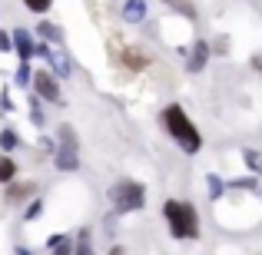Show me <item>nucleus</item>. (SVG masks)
I'll return each mask as SVG.
<instances>
[{"mask_svg":"<svg viewBox=\"0 0 262 255\" xmlns=\"http://www.w3.org/2000/svg\"><path fill=\"white\" fill-rule=\"evenodd\" d=\"M160 123H163V129H166L169 140H173L176 146L183 149V156H196L199 149H203V133L196 129L192 116L186 113L179 103H169V106H163Z\"/></svg>","mask_w":262,"mask_h":255,"instance_id":"nucleus-1","label":"nucleus"},{"mask_svg":"<svg viewBox=\"0 0 262 255\" xmlns=\"http://www.w3.org/2000/svg\"><path fill=\"white\" fill-rule=\"evenodd\" d=\"M163 216H166V225H169V236L179 239V242H192L199 239V212L192 202L186 199H166L163 202Z\"/></svg>","mask_w":262,"mask_h":255,"instance_id":"nucleus-2","label":"nucleus"},{"mask_svg":"<svg viewBox=\"0 0 262 255\" xmlns=\"http://www.w3.org/2000/svg\"><path fill=\"white\" fill-rule=\"evenodd\" d=\"M57 146H53V166L60 172H77L80 169V136L73 123H63L57 129Z\"/></svg>","mask_w":262,"mask_h":255,"instance_id":"nucleus-3","label":"nucleus"},{"mask_svg":"<svg viewBox=\"0 0 262 255\" xmlns=\"http://www.w3.org/2000/svg\"><path fill=\"white\" fill-rule=\"evenodd\" d=\"M110 205H113L120 216L126 212H140L146 205V186L140 179H116L110 186Z\"/></svg>","mask_w":262,"mask_h":255,"instance_id":"nucleus-4","label":"nucleus"},{"mask_svg":"<svg viewBox=\"0 0 262 255\" xmlns=\"http://www.w3.org/2000/svg\"><path fill=\"white\" fill-rule=\"evenodd\" d=\"M33 53H37V57L43 60V63H47V70H50L57 80L73 77V60H70V53H67L60 43H43V40H40V43L33 47Z\"/></svg>","mask_w":262,"mask_h":255,"instance_id":"nucleus-5","label":"nucleus"},{"mask_svg":"<svg viewBox=\"0 0 262 255\" xmlns=\"http://www.w3.org/2000/svg\"><path fill=\"white\" fill-rule=\"evenodd\" d=\"M30 86H33V96H37L40 103H53V106H67L63 103V93H60V80L53 77L50 70H33V80H30Z\"/></svg>","mask_w":262,"mask_h":255,"instance_id":"nucleus-6","label":"nucleus"},{"mask_svg":"<svg viewBox=\"0 0 262 255\" xmlns=\"http://www.w3.org/2000/svg\"><path fill=\"white\" fill-rule=\"evenodd\" d=\"M206 63H209V40H196V43L186 50V73H203Z\"/></svg>","mask_w":262,"mask_h":255,"instance_id":"nucleus-7","label":"nucleus"},{"mask_svg":"<svg viewBox=\"0 0 262 255\" xmlns=\"http://www.w3.org/2000/svg\"><path fill=\"white\" fill-rule=\"evenodd\" d=\"M10 43H13V53L20 57V63H30L37 53H33V47H37V40H33L30 30H24V27H17V30L10 33Z\"/></svg>","mask_w":262,"mask_h":255,"instance_id":"nucleus-8","label":"nucleus"},{"mask_svg":"<svg viewBox=\"0 0 262 255\" xmlns=\"http://www.w3.org/2000/svg\"><path fill=\"white\" fill-rule=\"evenodd\" d=\"M4 189H7V202L10 205H27L33 196H37V182H17V179H13V182H7Z\"/></svg>","mask_w":262,"mask_h":255,"instance_id":"nucleus-9","label":"nucleus"},{"mask_svg":"<svg viewBox=\"0 0 262 255\" xmlns=\"http://www.w3.org/2000/svg\"><path fill=\"white\" fill-rule=\"evenodd\" d=\"M120 13H123L126 24H143L146 20V0H126Z\"/></svg>","mask_w":262,"mask_h":255,"instance_id":"nucleus-10","label":"nucleus"},{"mask_svg":"<svg viewBox=\"0 0 262 255\" xmlns=\"http://www.w3.org/2000/svg\"><path fill=\"white\" fill-rule=\"evenodd\" d=\"M17 149H20V133L13 126H4L0 129V153L10 156V153H17Z\"/></svg>","mask_w":262,"mask_h":255,"instance_id":"nucleus-11","label":"nucleus"},{"mask_svg":"<svg viewBox=\"0 0 262 255\" xmlns=\"http://www.w3.org/2000/svg\"><path fill=\"white\" fill-rule=\"evenodd\" d=\"M226 192V179L219 176V172H209L206 176V196H209V202H219Z\"/></svg>","mask_w":262,"mask_h":255,"instance_id":"nucleus-12","label":"nucleus"},{"mask_svg":"<svg viewBox=\"0 0 262 255\" xmlns=\"http://www.w3.org/2000/svg\"><path fill=\"white\" fill-rule=\"evenodd\" d=\"M17 172H20V166L13 163V156H4V153H0V186L13 182V179H17Z\"/></svg>","mask_w":262,"mask_h":255,"instance_id":"nucleus-13","label":"nucleus"},{"mask_svg":"<svg viewBox=\"0 0 262 255\" xmlns=\"http://www.w3.org/2000/svg\"><path fill=\"white\" fill-rule=\"evenodd\" d=\"M37 33L43 37V43H63V33H60V27H53L50 20L37 24Z\"/></svg>","mask_w":262,"mask_h":255,"instance_id":"nucleus-14","label":"nucleus"},{"mask_svg":"<svg viewBox=\"0 0 262 255\" xmlns=\"http://www.w3.org/2000/svg\"><path fill=\"white\" fill-rule=\"evenodd\" d=\"M73 255H96L93 245H90V229L77 232V239H73Z\"/></svg>","mask_w":262,"mask_h":255,"instance_id":"nucleus-15","label":"nucleus"},{"mask_svg":"<svg viewBox=\"0 0 262 255\" xmlns=\"http://www.w3.org/2000/svg\"><path fill=\"white\" fill-rule=\"evenodd\" d=\"M226 186H229V189H243V192H259V179L256 176H236Z\"/></svg>","mask_w":262,"mask_h":255,"instance_id":"nucleus-16","label":"nucleus"},{"mask_svg":"<svg viewBox=\"0 0 262 255\" xmlns=\"http://www.w3.org/2000/svg\"><path fill=\"white\" fill-rule=\"evenodd\" d=\"M30 123L37 129H43L47 126V116H43V103L37 100V96H30Z\"/></svg>","mask_w":262,"mask_h":255,"instance_id":"nucleus-17","label":"nucleus"},{"mask_svg":"<svg viewBox=\"0 0 262 255\" xmlns=\"http://www.w3.org/2000/svg\"><path fill=\"white\" fill-rule=\"evenodd\" d=\"M40 216H43V199L33 196L30 202L24 205V222H33V219H40Z\"/></svg>","mask_w":262,"mask_h":255,"instance_id":"nucleus-18","label":"nucleus"},{"mask_svg":"<svg viewBox=\"0 0 262 255\" xmlns=\"http://www.w3.org/2000/svg\"><path fill=\"white\" fill-rule=\"evenodd\" d=\"M30 80H33V70H30V63H20L17 66V73H13V86H30Z\"/></svg>","mask_w":262,"mask_h":255,"instance_id":"nucleus-19","label":"nucleus"},{"mask_svg":"<svg viewBox=\"0 0 262 255\" xmlns=\"http://www.w3.org/2000/svg\"><path fill=\"white\" fill-rule=\"evenodd\" d=\"M20 4H24V7H27L30 13H37V17H43V13H47V10L53 7V0H20Z\"/></svg>","mask_w":262,"mask_h":255,"instance_id":"nucleus-20","label":"nucleus"},{"mask_svg":"<svg viewBox=\"0 0 262 255\" xmlns=\"http://www.w3.org/2000/svg\"><path fill=\"white\" fill-rule=\"evenodd\" d=\"M123 63H126L129 70H143V66L149 63V57H140L136 50H126V57H123Z\"/></svg>","mask_w":262,"mask_h":255,"instance_id":"nucleus-21","label":"nucleus"},{"mask_svg":"<svg viewBox=\"0 0 262 255\" xmlns=\"http://www.w3.org/2000/svg\"><path fill=\"white\" fill-rule=\"evenodd\" d=\"M243 159H246V166H249L252 172H259V166H262V156L256 153V149H246V153H243Z\"/></svg>","mask_w":262,"mask_h":255,"instance_id":"nucleus-22","label":"nucleus"},{"mask_svg":"<svg viewBox=\"0 0 262 255\" xmlns=\"http://www.w3.org/2000/svg\"><path fill=\"white\" fill-rule=\"evenodd\" d=\"M53 255H73V239L70 236H67L63 239V242H60V245H53V249H50Z\"/></svg>","mask_w":262,"mask_h":255,"instance_id":"nucleus-23","label":"nucleus"},{"mask_svg":"<svg viewBox=\"0 0 262 255\" xmlns=\"http://www.w3.org/2000/svg\"><path fill=\"white\" fill-rule=\"evenodd\" d=\"M0 53H13V43H10V33L0 30Z\"/></svg>","mask_w":262,"mask_h":255,"instance_id":"nucleus-24","label":"nucleus"},{"mask_svg":"<svg viewBox=\"0 0 262 255\" xmlns=\"http://www.w3.org/2000/svg\"><path fill=\"white\" fill-rule=\"evenodd\" d=\"M0 113H13V103H10V93H0Z\"/></svg>","mask_w":262,"mask_h":255,"instance_id":"nucleus-25","label":"nucleus"},{"mask_svg":"<svg viewBox=\"0 0 262 255\" xmlns=\"http://www.w3.org/2000/svg\"><path fill=\"white\" fill-rule=\"evenodd\" d=\"M67 239V232H53V236H47V249H53V245H60Z\"/></svg>","mask_w":262,"mask_h":255,"instance_id":"nucleus-26","label":"nucleus"},{"mask_svg":"<svg viewBox=\"0 0 262 255\" xmlns=\"http://www.w3.org/2000/svg\"><path fill=\"white\" fill-rule=\"evenodd\" d=\"M249 63H252V70H256V73H262V53H256V57H252Z\"/></svg>","mask_w":262,"mask_h":255,"instance_id":"nucleus-27","label":"nucleus"},{"mask_svg":"<svg viewBox=\"0 0 262 255\" xmlns=\"http://www.w3.org/2000/svg\"><path fill=\"white\" fill-rule=\"evenodd\" d=\"M106 255H126V249H123V245H113V249H110Z\"/></svg>","mask_w":262,"mask_h":255,"instance_id":"nucleus-28","label":"nucleus"},{"mask_svg":"<svg viewBox=\"0 0 262 255\" xmlns=\"http://www.w3.org/2000/svg\"><path fill=\"white\" fill-rule=\"evenodd\" d=\"M17 255H33V249H24V245H17Z\"/></svg>","mask_w":262,"mask_h":255,"instance_id":"nucleus-29","label":"nucleus"},{"mask_svg":"<svg viewBox=\"0 0 262 255\" xmlns=\"http://www.w3.org/2000/svg\"><path fill=\"white\" fill-rule=\"evenodd\" d=\"M259 176H262V166H259Z\"/></svg>","mask_w":262,"mask_h":255,"instance_id":"nucleus-30","label":"nucleus"},{"mask_svg":"<svg viewBox=\"0 0 262 255\" xmlns=\"http://www.w3.org/2000/svg\"><path fill=\"white\" fill-rule=\"evenodd\" d=\"M259 192H262V189H259Z\"/></svg>","mask_w":262,"mask_h":255,"instance_id":"nucleus-31","label":"nucleus"}]
</instances>
